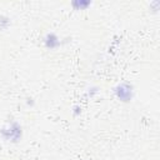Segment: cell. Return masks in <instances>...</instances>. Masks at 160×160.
<instances>
[{
	"instance_id": "1",
	"label": "cell",
	"mask_w": 160,
	"mask_h": 160,
	"mask_svg": "<svg viewBox=\"0 0 160 160\" xmlns=\"http://www.w3.org/2000/svg\"><path fill=\"white\" fill-rule=\"evenodd\" d=\"M120 89H121V91H119V96H120L121 99H126V98H125V94H126V96H128V98H130V96H131V91H130L129 89H124L122 86H121Z\"/></svg>"
}]
</instances>
